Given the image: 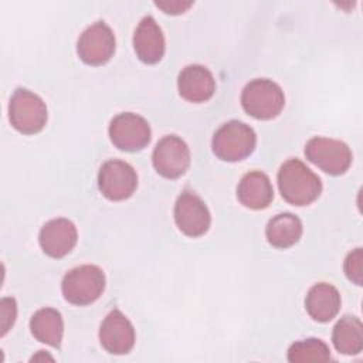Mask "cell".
I'll list each match as a JSON object with an SVG mask.
<instances>
[{"mask_svg": "<svg viewBox=\"0 0 363 363\" xmlns=\"http://www.w3.org/2000/svg\"><path fill=\"white\" fill-rule=\"evenodd\" d=\"M17 318V303L14 298H3L0 301V329L1 336H4L11 326L14 325Z\"/></svg>", "mask_w": 363, "mask_h": 363, "instance_id": "23", "label": "cell"}, {"mask_svg": "<svg viewBox=\"0 0 363 363\" xmlns=\"http://www.w3.org/2000/svg\"><path fill=\"white\" fill-rule=\"evenodd\" d=\"M155 6L163 10L166 14H182L187 11L193 1H180V0H167V1H155Z\"/></svg>", "mask_w": 363, "mask_h": 363, "instance_id": "24", "label": "cell"}, {"mask_svg": "<svg viewBox=\"0 0 363 363\" xmlns=\"http://www.w3.org/2000/svg\"><path fill=\"white\" fill-rule=\"evenodd\" d=\"M345 275L349 281L356 285H362L363 282V252L362 248H354L350 251L345 259Z\"/></svg>", "mask_w": 363, "mask_h": 363, "instance_id": "22", "label": "cell"}, {"mask_svg": "<svg viewBox=\"0 0 363 363\" xmlns=\"http://www.w3.org/2000/svg\"><path fill=\"white\" fill-rule=\"evenodd\" d=\"M105 289V274L104 271L91 264L79 265L69 269L61 284V291L72 305L84 306L99 299Z\"/></svg>", "mask_w": 363, "mask_h": 363, "instance_id": "4", "label": "cell"}, {"mask_svg": "<svg viewBox=\"0 0 363 363\" xmlns=\"http://www.w3.org/2000/svg\"><path fill=\"white\" fill-rule=\"evenodd\" d=\"M302 231V221L295 214L279 213L268 221L265 237L272 247L288 248L299 241Z\"/></svg>", "mask_w": 363, "mask_h": 363, "instance_id": "18", "label": "cell"}, {"mask_svg": "<svg viewBox=\"0 0 363 363\" xmlns=\"http://www.w3.org/2000/svg\"><path fill=\"white\" fill-rule=\"evenodd\" d=\"M241 105L250 116L267 121L281 113L285 105V95L281 86L274 81L257 78L244 86Z\"/></svg>", "mask_w": 363, "mask_h": 363, "instance_id": "2", "label": "cell"}, {"mask_svg": "<svg viewBox=\"0 0 363 363\" xmlns=\"http://www.w3.org/2000/svg\"><path fill=\"white\" fill-rule=\"evenodd\" d=\"M255 145V132L240 121H230L221 125L211 140L214 155L224 162L244 160L254 152Z\"/></svg>", "mask_w": 363, "mask_h": 363, "instance_id": "3", "label": "cell"}, {"mask_svg": "<svg viewBox=\"0 0 363 363\" xmlns=\"http://www.w3.org/2000/svg\"><path fill=\"white\" fill-rule=\"evenodd\" d=\"M136 335L130 320L119 311H111L101 323L99 342L111 354H126L135 346Z\"/></svg>", "mask_w": 363, "mask_h": 363, "instance_id": "12", "label": "cell"}, {"mask_svg": "<svg viewBox=\"0 0 363 363\" xmlns=\"http://www.w3.org/2000/svg\"><path fill=\"white\" fill-rule=\"evenodd\" d=\"M115 48V34L104 21H96L86 27L77 43V54L81 61L94 67L106 64L112 58Z\"/></svg>", "mask_w": 363, "mask_h": 363, "instance_id": "8", "label": "cell"}, {"mask_svg": "<svg viewBox=\"0 0 363 363\" xmlns=\"http://www.w3.org/2000/svg\"><path fill=\"white\" fill-rule=\"evenodd\" d=\"M174 221L177 228L189 237L204 235L211 223L206 203L191 190H184L174 204Z\"/></svg>", "mask_w": 363, "mask_h": 363, "instance_id": "11", "label": "cell"}, {"mask_svg": "<svg viewBox=\"0 0 363 363\" xmlns=\"http://www.w3.org/2000/svg\"><path fill=\"white\" fill-rule=\"evenodd\" d=\"M177 89L183 99L200 104L208 101L216 91V81L208 68L200 64L184 67L177 78Z\"/></svg>", "mask_w": 363, "mask_h": 363, "instance_id": "14", "label": "cell"}, {"mask_svg": "<svg viewBox=\"0 0 363 363\" xmlns=\"http://www.w3.org/2000/svg\"><path fill=\"white\" fill-rule=\"evenodd\" d=\"M305 156L328 174H343L352 164L349 146L337 139L316 136L305 145Z\"/></svg>", "mask_w": 363, "mask_h": 363, "instance_id": "6", "label": "cell"}, {"mask_svg": "<svg viewBox=\"0 0 363 363\" xmlns=\"http://www.w3.org/2000/svg\"><path fill=\"white\" fill-rule=\"evenodd\" d=\"M109 139L119 150L138 152L150 142V126L145 118L132 112L116 115L108 128Z\"/></svg>", "mask_w": 363, "mask_h": 363, "instance_id": "7", "label": "cell"}, {"mask_svg": "<svg viewBox=\"0 0 363 363\" xmlns=\"http://www.w3.org/2000/svg\"><path fill=\"white\" fill-rule=\"evenodd\" d=\"M30 330L38 342L58 347L64 335L62 316L54 308H41L31 316Z\"/></svg>", "mask_w": 363, "mask_h": 363, "instance_id": "19", "label": "cell"}, {"mask_svg": "<svg viewBox=\"0 0 363 363\" xmlns=\"http://www.w3.org/2000/svg\"><path fill=\"white\" fill-rule=\"evenodd\" d=\"M78 240L77 227L68 218H54L47 221L38 235V241L44 254L51 258H62L68 255Z\"/></svg>", "mask_w": 363, "mask_h": 363, "instance_id": "13", "label": "cell"}, {"mask_svg": "<svg viewBox=\"0 0 363 363\" xmlns=\"http://www.w3.org/2000/svg\"><path fill=\"white\" fill-rule=\"evenodd\" d=\"M335 349L342 354H357L363 349V325L359 318L346 315L337 320L332 332Z\"/></svg>", "mask_w": 363, "mask_h": 363, "instance_id": "20", "label": "cell"}, {"mask_svg": "<svg viewBox=\"0 0 363 363\" xmlns=\"http://www.w3.org/2000/svg\"><path fill=\"white\" fill-rule=\"evenodd\" d=\"M133 50L145 64H157L166 50L164 35L152 16L143 17L133 34Z\"/></svg>", "mask_w": 363, "mask_h": 363, "instance_id": "15", "label": "cell"}, {"mask_svg": "<svg viewBox=\"0 0 363 363\" xmlns=\"http://www.w3.org/2000/svg\"><path fill=\"white\" fill-rule=\"evenodd\" d=\"M9 119L20 133L34 135L47 123L45 102L34 92L17 88L9 102Z\"/></svg>", "mask_w": 363, "mask_h": 363, "instance_id": "5", "label": "cell"}, {"mask_svg": "<svg viewBox=\"0 0 363 363\" xmlns=\"http://www.w3.org/2000/svg\"><path fill=\"white\" fill-rule=\"evenodd\" d=\"M98 187L108 200H126L138 187V174L126 162L116 159L108 160L98 172Z\"/></svg>", "mask_w": 363, "mask_h": 363, "instance_id": "9", "label": "cell"}, {"mask_svg": "<svg viewBox=\"0 0 363 363\" xmlns=\"http://www.w3.org/2000/svg\"><path fill=\"white\" fill-rule=\"evenodd\" d=\"M155 170L166 179L183 176L190 166V150L183 139L176 135L162 138L152 153Z\"/></svg>", "mask_w": 363, "mask_h": 363, "instance_id": "10", "label": "cell"}, {"mask_svg": "<svg viewBox=\"0 0 363 363\" xmlns=\"http://www.w3.org/2000/svg\"><path fill=\"white\" fill-rule=\"evenodd\" d=\"M340 305L342 299L339 291L328 282L315 284L305 298V309L308 315L320 323L332 320L339 313Z\"/></svg>", "mask_w": 363, "mask_h": 363, "instance_id": "17", "label": "cell"}, {"mask_svg": "<svg viewBox=\"0 0 363 363\" xmlns=\"http://www.w3.org/2000/svg\"><path fill=\"white\" fill-rule=\"evenodd\" d=\"M44 359H50V360H54L50 354H47V353H44V350H40V354H37V356H33L31 357V360H34V362H37V360H44Z\"/></svg>", "mask_w": 363, "mask_h": 363, "instance_id": "25", "label": "cell"}, {"mask_svg": "<svg viewBox=\"0 0 363 363\" xmlns=\"http://www.w3.org/2000/svg\"><path fill=\"white\" fill-rule=\"evenodd\" d=\"M237 199L247 208H267L274 199V189L269 177L259 170L245 173L238 183Z\"/></svg>", "mask_w": 363, "mask_h": 363, "instance_id": "16", "label": "cell"}, {"mask_svg": "<svg viewBox=\"0 0 363 363\" xmlns=\"http://www.w3.org/2000/svg\"><path fill=\"white\" fill-rule=\"evenodd\" d=\"M330 350L325 342L316 337H308L292 343L288 349V360L291 363L308 362H328L330 360Z\"/></svg>", "mask_w": 363, "mask_h": 363, "instance_id": "21", "label": "cell"}, {"mask_svg": "<svg viewBox=\"0 0 363 363\" xmlns=\"http://www.w3.org/2000/svg\"><path fill=\"white\" fill-rule=\"evenodd\" d=\"M278 187L282 199L292 206H308L322 191V182L299 159L286 160L278 172Z\"/></svg>", "mask_w": 363, "mask_h": 363, "instance_id": "1", "label": "cell"}]
</instances>
